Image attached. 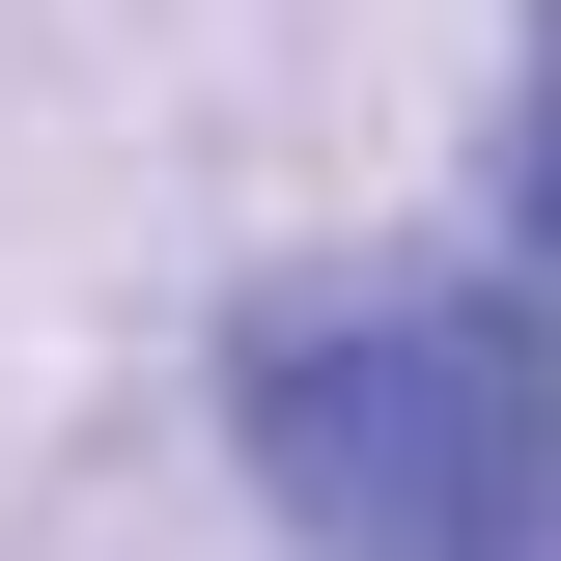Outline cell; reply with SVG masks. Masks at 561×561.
<instances>
[{
    "mask_svg": "<svg viewBox=\"0 0 561 561\" xmlns=\"http://www.w3.org/2000/svg\"><path fill=\"white\" fill-rule=\"evenodd\" d=\"M225 449L280 561H561V225L478 197V253L421 280L225 309Z\"/></svg>",
    "mask_w": 561,
    "mask_h": 561,
    "instance_id": "cell-1",
    "label": "cell"
}]
</instances>
